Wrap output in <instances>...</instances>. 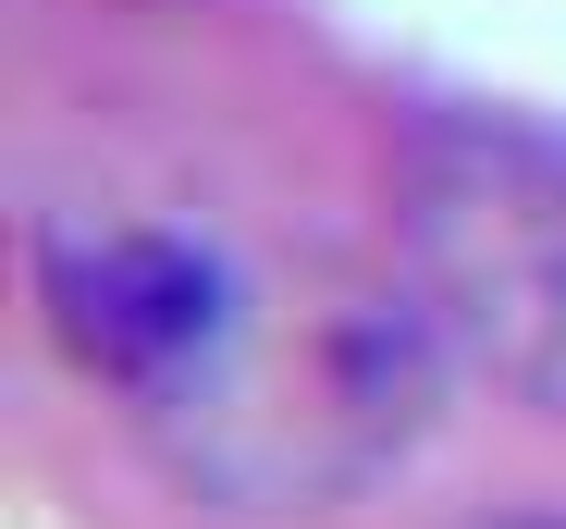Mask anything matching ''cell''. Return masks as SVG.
<instances>
[{
	"instance_id": "obj_2",
	"label": "cell",
	"mask_w": 566,
	"mask_h": 529,
	"mask_svg": "<svg viewBox=\"0 0 566 529\" xmlns=\"http://www.w3.org/2000/svg\"><path fill=\"white\" fill-rule=\"evenodd\" d=\"M395 272L468 382L566 419V148L554 136L431 112L395 148Z\"/></svg>"
},
{
	"instance_id": "obj_3",
	"label": "cell",
	"mask_w": 566,
	"mask_h": 529,
	"mask_svg": "<svg viewBox=\"0 0 566 529\" xmlns=\"http://www.w3.org/2000/svg\"><path fill=\"white\" fill-rule=\"evenodd\" d=\"M38 308H50V345L86 382H112L124 406H148L222 332L234 258L198 246V234H160V222H74V234L38 246Z\"/></svg>"
},
{
	"instance_id": "obj_4",
	"label": "cell",
	"mask_w": 566,
	"mask_h": 529,
	"mask_svg": "<svg viewBox=\"0 0 566 529\" xmlns=\"http://www.w3.org/2000/svg\"><path fill=\"white\" fill-rule=\"evenodd\" d=\"M468 529H566V517H468Z\"/></svg>"
},
{
	"instance_id": "obj_1",
	"label": "cell",
	"mask_w": 566,
	"mask_h": 529,
	"mask_svg": "<svg viewBox=\"0 0 566 529\" xmlns=\"http://www.w3.org/2000/svg\"><path fill=\"white\" fill-rule=\"evenodd\" d=\"M443 370L455 358H443L431 308L407 296V272L369 284L333 258L234 272L222 332L136 406V431L222 517H321L419 456Z\"/></svg>"
}]
</instances>
